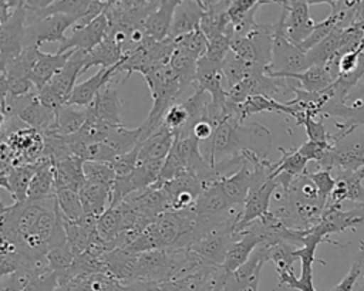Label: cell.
Instances as JSON below:
<instances>
[{"label": "cell", "mask_w": 364, "mask_h": 291, "mask_svg": "<svg viewBox=\"0 0 364 291\" xmlns=\"http://www.w3.org/2000/svg\"><path fill=\"white\" fill-rule=\"evenodd\" d=\"M142 77L148 84L154 104L148 118L141 125V142L148 139L162 126L166 111L175 105V99L182 94V91H185L178 75L169 64L151 67L142 74Z\"/></svg>", "instance_id": "cell-1"}, {"label": "cell", "mask_w": 364, "mask_h": 291, "mask_svg": "<svg viewBox=\"0 0 364 291\" xmlns=\"http://www.w3.org/2000/svg\"><path fill=\"white\" fill-rule=\"evenodd\" d=\"M284 17L286 13L282 9L280 16L274 26L273 35V51H272V64L267 70L270 77H282L286 74H297L310 68V61L307 54L303 53L297 45L290 43L284 34Z\"/></svg>", "instance_id": "cell-2"}, {"label": "cell", "mask_w": 364, "mask_h": 291, "mask_svg": "<svg viewBox=\"0 0 364 291\" xmlns=\"http://www.w3.org/2000/svg\"><path fill=\"white\" fill-rule=\"evenodd\" d=\"M87 53L74 51L67 64L53 77V79L38 91V99L48 108L58 111L64 106L77 85V78L84 74Z\"/></svg>", "instance_id": "cell-3"}, {"label": "cell", "mask_w": 364, "mask_h": 291, "mask_svg": "<svg viewBox=\"0 0 364 291\" xmlns=\"http://www.w3.org/2000/svg\"><path fill=\"white\" fill-rule=\"evenodd\" d=\"M350 135H331V148L317 163L323 170L357 172L364 168V136L353 138Z\"/></svg>", "instance_id": "cell-4"}, {"label": "cell", "mask_w": 364, "mask_h": 291, "mask_svg": "<svg viewBox=\"0 0 364 291\" xmlns=\"http://www.w3.org/2000/svg\"><path fill=\"white\" fill-rule=\"evenodd\" d=\"M364 224V204H358L355 209L344 210L341 206H327L323 212L321 220L317 226L310 229V231L323 237L326 243L346 247L348 244H341L330 238V234L343 233L347 229H357Z\"/></svg>", "instance_id": "cell-5"}, {"label": "cell", "mask_w": 364, "mask_h": 291, "mask_svg": "<svg viewBox=\"0 0 364 291\" xmlns=\"http://www.w3.org/2000/svg\"><path fill=\"white\" fill-rule=\"evenodd\" d=\"M27 30V9L23 0L10 16V18L0 24V67L17 58L24 50Z\"/></svg>", "instance_id": "cell-6"}, {"label": "cell", "mask_w": 364, "mask_h": 291, "mask_svg": "<svg viewBox=\"0 0 364 291\" xmlns=\"http://www.w3.org/2000/svg\"><path fill=\"white\" fill-rule=\"evenodd\" d=\"M284 10V34L290 43L300 45L316 27V21L310 16V3L306 0L276 1Z\"/></svg>", "instance_id": "cell-7"}, {"label": "cell", "mask_w": 364, "mask_h": 291, "mask_svg": "<svg viewBox=\"0 0 364 291\" xmlns=\"http://www.w3.org/2000/svg\"><path fill=\"white\" fill-rule=\"evenodd\" d=\"M77 21L65 14H53L37 23L27 26L24 45H40L43 43H58L63 44L67 37L65 31L73 28Z\"/></svg>", "instance_id": "cell-8"}, {"label": "cell", "mask_w": 364, "mask_h": 291, "mask_svg": "<svg viewBox=\"0 0 364 291\" xmlns=\"http://www.w3.org/2000/svg\"><path fill=\"white\" fill-rule=\"evenodd\" d=\"M161 185L168 194L169 210L172 212L192 209L205 187L202 180L192 173H183L175 179L161 182Z\"/></svg>", "instance_id": "cell-9"}, {"label": "cell", "mask_w": 364, "mask_h": 291, "mask_svg": "<svg viewBox=\"0 0 364 291\" xmlns=\"http://www.w3.org/2000/svg\"><path fill=\"white\" fill-rule=\"evenodd\" d=\"M280 187L276 179H269L266 183L252 186L247 199L243 204V213L240 221L236 226V233H242L250 223L262 219L270 212V202L276 190Z\"/></svg>", "instance_id": "cell-10"}, {"label": "cell", "mask_w": 364, "mask_h": 291, "mask_svg": "<svg viewBox=\"0 0 364 291\" xmlns=\"http://www.w3.org/2000/svg\"><path fill=\"white\" fill-rule=\"evenodd\" d=\"M321 116L340 118L341 121H334V126L337 128L336 135H350L360 126H364V97L347 104L328 101L321 111Z\"/></svg>", "instance_id": "cell-11"}, {"label": "cell", "mask_w": 364, "mask_h": 291, "mask_svg": "<svg viewBox=\"0 0 364 291\" xmlns=\"http://www.w3.org/2000/svg\"><path fill=\"white\" fill-rule=\"evenodd\" d=\"M107 33H108V17L105 13H102L88 26L81 28H74L73 34L67 37V40L63 44H60L57 53H67L71 50L90 53L104 41Z\"/></svg>", "instance_id": "cell-12"}, {"label": "cell", "mask_w": 364, "mask_h": 291, "mask_svg": "<svg viewBox=\"0 0 364 291\" xmlns=\"http://www.w3.org/2000/svg\"><path fill=\"white\" fill-rule=\"evenodd\" d=\"M63 216V214H61ZM67 241L75 257L88 251L95 243L101 240L97 230V219L84 216L78 220H68L63 217Z\"/></svg>", "instance_id": "cell-13"}, {"label": "cell", "mask_w": 364, "mask_h": 291, "mask_svg": "<svg viewBox=\"0 0 364 291\" xmlns=\"http://www.w3.org/2000/svg\"><path fill=\"white\" fill-rule=\"evenodd\" d=\"M119 67H121V62L111 68H100L92 77L77 84L67 104L81 106V108H88L95 99V97L98 95V92L119 74Z\"/></svg>", "instance_id": "cell-14"}, {"label": "cell", "mask_w": 364, "mask_h": 291, "mask_svg": "<svg viewBox=\"0 0 364 291\" xmlns=\"http://www.w3.org/2000/svg\"><path fill=\"white\" fill-rule=\"evenodd\" d=\"M125 200L131 203L141 216L149 220H154L169 210V199L161 182H156L142 192L131 194Z\"/></svg>", "instance_id": "cell-15"}, {"label": "cell", "mask_w": 364, "mask_h": 291, "mask_svg": "<svg viewBox=\"0 0 364 291\" xmlns=\"http://www.w3.org/2000/svg\"><path fill=\"white\" fill-rule=\"evenodd\" d=\"M121 98L118 95V88L114 81L108 82L95 97L92 104L88 106V114L95 119L108 125H122L121 112Z\"/></svg>", "instance_id": "cell-16"}, {"label": "cell", "mask_w": 364, "mask_h": 291, "mask_svg": "<svg viewBox=\"0 0 364 291\" xmlns=\"http://www.w3.org/2000/svg\"><path fill=\"white\" fill-rule=\"evenodd\" d=\"M336 187L328 199L327 206H341L344 202H355L364 204V186L363 179L357 172L336 173Z\"/></svg>", "instance_id": "cell-17"}, {"label": "cell", "mask_w": 364, "mask_h": 291, "mask_svg": "<svg viewBox=\"0 0 364 291\" xmlns=\"http://www.w3.org/2000/svg\"><path fill=\"white\" fill-rule=\"evenodd\" d=\"M203 17V9L199 0H183L179 1L171 26L169 37L176 40L182 35H186L199 28L200 20Z\"/></svg>", "instance_id": "cell-18"}, {"label": "cell", "mask_w": 364, "mask_h": 291, "mask_svg": "<svg viewBox=\"0 0 364 291\" xmlns=\"http://www.w3.org/2000/svg\"><path fill=\"white\" fill-rule=\"evenodd\" d=\"M178 0H161L156 1L155 7L151 10L146 21L145 31L155 41H164L169 38L171 26L173 20V13L178 6Z\"/></svg>", "instance_id": "cell-19"}, {"label": "cell", "mask_w": 364, "mask_h": 291, "mask_svg": "<svg viewBox=\"0 0 364 291\" xmlns=\"http://www.w3.org/2000/svg\"><path fill=\"white\" fill-rule=\"evenodd\" d=\"M74 51L75 50H71L67 53L50 54V53H43L40 50L37 55V61L30 74V79L33 81L37 92L41 88H44L53 79V77L67 64V61L71 58Z\"/></svg>", "instance_id": "cell-20"}, {"label": "cell", "mask_w": 364, "mask_h": 291, "mask_svg": "<svg viewBox=\"0 0 364 291\" xmlns=\"http://www.w3.org/2000/svg\"><path fill=\"white\" fill-rule=\"evenodd\" d=\"M37 166L36 175L31 179L27 192V200L43 202L55 196V177L54 165L46 155L34 163Z\"/></svg>", "instance_id": "cell-21"}, {"label": "cell", "mask_w": 364, "mask_h": 291, "mask_svg": "<svg viewBox=\"0 0 364 291\" xmlns=\"http://www.w3.org/2000/svg\"><path fill=\"white\" fill-rule=\"evenodd\" d=\"M36 165H20L11 168L10 170L0 172V186L10 193L14 203L27 200L28 186L36 175Z\"/></svg>", "instance_id": "cell-22"}, {"label": "cell", "mask_w": 364, "mask_h": 291, "mask_svg": "<svg viewBox=\"0 0 364 291\" xmlns=\"http://www.w3.org/2000/svg\"><path fill=\"white\" fill-rule=\"evenodd\" d=\"M253 179H255L253 166L249 162H245L242 165V168L237 172H235L233 175L220 179L222 189L232 206H243L245 204L247 194L252 189Z\"/></svg>", "instance_id": "cell-23"}, {"label": "cell", "mask_w": 364, "mask_h": 291, "mask_svg": "<svg viewBox=\"0 0 364 291\" xmlns=\"http://www.w3.org/2000/svg\"><path fill=\"white\" fill-rule=\"evenodd\" d=\"M173 142H175L173 133L162 123V126L156 132H154L148 139L139 143L138 163L152 162V160H165L172 149Z\"/></svg>", "instance_id": "cell-24"}, {"label": "cell", "mask_w": 364, "mask_h": 291, "mask_svg": "<svg viewBox=\"0 0 364 291\" xmlns=\"http://www.w3.org/2000/svg\"><path fill=\"white\" fill-rule=\"evenodd\" d=\"M54 165V177H55V190L57 189H71L80 192L85 183L84 177V160L71 156L64 160L55 162Z\"/></svg>", "instance_id": "cell-25"}, {"label": "cell", "mask_w": 364, "mask_h": 291, "mask_svg": "<svg viewBox=\"0 0 364 291\" xmlns=\"http://www.w3.org/2000/svg\"><path fill=\"white\" fill-rule=\"evenodd\" d=\"M259 244V237L252 230L246 229L242 233H239V237L232 243V246L228 250L226 260L223 263L226 271L232 274L235 270L243 265Z\"/></svg>", "instance_id": "cell-26"}, {"label": "cell", "mask_w": 364, "mask_h": 291, "mask_svg": "<svg viewBox=\"0 0 364 291\" xmlns=\"http://www.w3.org/2000/svg\"><path fill=\"white\" fill-rule=\"evenodd\" d=\"M84 214L98 219L109 206L111 187L85 182L78 192Z\"/></svg>", "instance_id": "cell-27"}, {"label": "cell", "mask_w": 364, "mask_h": 291, "mask_svg": "<svg viewBox=\"0 0 364 291\" xmlns=\"http://www.w3.org/2000/svg\"><path fill=\"white\" fill-rule=\"evenodd\" d=\"M276 78H291L299 82L300 89L307 92H321L334 84V77L331 75L327 65H311L303 72L286 74Z\"/></svg>", "instance_id": "cell-28"}, {"label": "cell", "mask_w": 364, "mask_h": 291, "mask_svg": "<svg viewBox=\"0 0 364 291\" xmlns=\"http://www.w3.org/2000/svg\"><path fill=\"white\" fill-rule=\"evenodd\" d=\"M57 111L46 106L40 99L38 95L20 112L17 116L23 123H26L30 128H34L40 131L41 133L48 132L53 129L55 123Z\"/></svg>", "instance_id": "cell-29"}, {"label": "cell", "mask_w": 364, "mask_h": 291, "mask_svg": "<svg viewBox=\"0 0 364 291\" xmlns=\"http://www.w3.org/2000/svg\"><path fill=\"white\" fill-rule=\"evenodd\" d=\"M124 60V51L119 44H117L112 38L107 37L101 44H98L94 50L87 53L84 72L91 67L111 68L119 64Z\"/></svg>", "instance_id": "cell-30"}, {"label": "cell", "mask_w": 364, "mask_h": 291, "mask_svg": "<svg viewBox=\"0 0 364 291\" xmlns=\"http://www.w3.org/2000/svg\"><path fill=\"white\" fill-rule=\"evenodd\" d=\"M88 118V108H81L75 105H68L65 104L57 111L55 116V123L51 131L48 132H55L58 135L64 136H71L77 133L84 123L87 122Z\"/></svg>", "instance_id": "cell-31"}, {"label": "cell", "mask_w": 364, "mask_h": 291, "mask_svg": "<svg viewBox=\"0 0 364 291\" xmlns=\"http://www.w3.org/2000/svg\"><path fill=\"white\" fill-rule=\"evenodd\" d=\"M97 230L104 241L114 243L125 231V217L121 206L108 207L97 219Z\"/></svg>", "instance_id": "cell-32"}, {"label": "cell", "mask_w": 364, "mask_h": 291, "mask_svg": "<svg viewBox=\"0 0 364 291\" xmlns=\"http://www.w3.org/2000/svg\"><path fill=\"white\" fill-rule=\"evenodd\" d=\"M260 112L283 114V115H289L293 118L296 115V111L291 106H289L286 102H279L273 98H267L263 95H253L246 102H243L240 105V115H242L243 122L247 116L260 114Z\"/></svg>", "instance_id": "cell-33"}, {"label": "cell", "mask_w": 364, "mask_h": 291, "mask_svg": "<svg viewBox=\"0 0 364 291\" xmlns=\"http://www.w3.org/2000/svg\"><path fill=\"white\" fill-rule=\"evenodd\" d=\"M164 248H176L182 234V219L179 212L168 210L158 216L155 220Z\"/></svg>", "instance_id": "cell-34"}, {"label": "cell", "mask_w": 364, "mask_h": 291, "mask_svg": "<svg viewBox=\"0 0 364 291\" xmlns=\"http://www.w3.org/2000/svg\"><path fill=\"white\" fill-rule=\"evenodd\" d=\"M141 133H142L141 126L127 128L124 125H115V126H111L104 142L108 143L111 148H114L118 155H121L135 149L141 143Z\"/></svg>", "instance_id": "cell-35"}, {"label": "cell", "mask_w": 364, "mask_h": 291, "mask_svg": "<svg viewBox=\"0 0 364 291\" xmlns=\"http://www.w3.org/2000/svg\"><path fill=\"white\" fill-rule=\"evenodd\" d=\"M279 150L282 152V158L277 162H274V170L270 176L272 179L280 173H284L293 179L307 173L309 160L303 155H300L297 149L279 148Z\"/></svg>", "instance_id": "cell-36"}, {"label": "cell", "mask_w": 364, "mask_h": 291, "mask_svg": "<svg viewBox=\"0 0 364 291\" xmlns=\"http://www.w3.org/2000/svg\"><path fill=\"white\" fill-rule=\"evenodd\" d=\"M344 28H336L330 35H327L321 43H318L314 48L307 51V58L310 65H326L334 57H337L340 50L341 34Z\"/></svg>", "instance_id": "cell-37"}, {"label": "cell", "mask_w": 364, "mask_h": 291, "mask_svg": "<svg viewBox=\"0 0 364 291\" xmlns=\"http://www.w3.org/2000/svg\"><path fill=\"white\" fill-rule=\"evenodd\" d=\"M171 68L178 75L183 89H186L189 85H192L196 79V71H198V60L185 53L183 50L175 47V51L169 60Z\"/></svg>", "instance_id": "cell-38"}, {"label": "cell", "mask_w": 364, "mask_h": 291, "mask_svg": "<svg viewBox=\"0 0 364 291\" xmlns=\"http://www.w3.org/2000/svg\"><path fill=\"white\" fill-rule=\"evenodd\" d=\"M222 71H223L228 91H229L232 87L242 82L245 78H247L252 74L253 62H247V61L239 58L235 53L229 51V54L226 55V58L222 64Z\"/></svg>", "instance_id": "cell-39"}, {"label": "cell", "mask_w": 364, "mask_h": 291, "mask_svg": "<svg viewBox=\"0 0 364 291\" xmlns=\"http://www.w3.org/2000/svg\"><path fill=\"white\" fill-rule=\"evenodd\" d=\"M47 260H48V264H50L51 270L57 274L58 284H60L65 278L70 268L73 267L75 256H74V253H73V250H71V247L67 241L64 244H60V246H55V247L50 248L47 251Z\"/></svg>", "instance_id": "cell-40"}, {"label": "cell", "mask_w": 364, "mask_h": 291, "mask_svg": "<svg viewBox=\"0 0 364 291\" xmlns=\"http://www.w3.org/2000/svg\"><path fill=\"white\" fill-rule=\"evenodd\" d=\"M55 199L64 219L78 220L85 216L78 192L71 189H57Z\"/></svg>", "instance_id": "cell-41"}, {"label": "cell", "mask_w": 364, "mask_h": 291, "mask_svg": "<svg viewBox=\"0 0 364 291\" xmlns=\"http://www.w3.org/2000/svg\"><path fill=\"white\" fill-rule=\"evenodd\" d=\"M84 177L85 182L94 183V185H102L112 189V185L117 179V175L114 169L108 163L102 162H94V160H85L84 166Z\"/></svg>", "instance_id": "cell-42"}, {"label": "cell", "mask_w": 364, "mask_h": 291, "mask_svg": "<svg viewBox=\"0 0 364 291\" xmlns=\"http://www.w3.org/2000/svg\"><path fill=\"white\" fill-rule=\"evenodd\" d=\"M269 261L276 264V271H293V264L299 260L297 247L289 243H280L267 247Z\"/></svg>", "instance_id": "cell-43"}, {"label": "cell", "mask_w": 364, "mask_h": 291, "mask_svg": "<svg viewBox=\"0 0 364 291\" xmlns=\"http://www.w3.org/2000/svg\"><path fill=\"white\" fill-rule=\"evenodd\" d=\"M229 24L230 20L226 11H206L203 13L199 28L202 30L208 41H210L212 38L225 34Z\"/></svg>", "instance_id": "cell-44"}, {"label": "cell", "mask_w": 364, "mask_h": 291, "mask_svg": "<svg viewBox=\"0 0 364 291\" xmlns=\"http://www.w3.org/2000/svg\"><path fill=\"white\" fill-rule=\"evenodd\" d=\"M175 44H176L178 48L183 50L185 53H188L193 58L200 60L208 51L209 41L205 37V34L202 33V30L198 28V30H195V31H192L186 35H182V37L176 38Z\"/></svg>", "instance_id": "cell-45"}, {"label": "cell", "mask_w": 364, "mask_h": 291, "mask_svg": "<svg viewBox=\"0 0 364 291\" xmlns=\"http://www.w3.org/2000/svg\"><path fill=\"white\" fill-rule=\"evenodd\" d=\"M188 123H189V112L183 105V102L172 105L164 116V125L173 133L175 139L183 136L188 128Z\"/></svg>", "instance_id": "cell-46"}, {"label": "cell", "mask_w": 364, "mask_h": 291, "mask_svg": "<svg viewBox=\"0 0 364 291\" xmlns=\"http://www.w3.org/2000/svg\"><path fill=\"white\" fill-rule=\"evenodd\" d=\"M294 121H296V125L304 126V131H306V135H307L309 141H317V142L331 141V135L327 132V129L323 123V118L316 119L310 115L299 112L294 116Z\"/></svg>", "instance_id": "cell-47"}, {"label": "cell", "mask_w": 364, "mask_h": 291, "mask_svg": "<svg viewBox=\"0 0 364 291\" xmlns=\"http://www.w3.org/2000/svg\"><path fill=\"white\" fill-rule=\"evenodd\" d=\"M310 179L314 182L317 190H318V197H320V203L327 207L328 199L336 187V177L333 176V173L330 170H323L318 169L316 172L309 173Z\"/></svg>", "instance_id": "cell-48"}, {"label": "cell", "mask_w": 364, "mask_h": 291, "mask_svg": "<svg viewBox=\"0 0 364 291\" xmlns=\"http://www.w3.org/2000/svg\"><path fill=\"white\" fill-rule=\"evenodd\" d=\"M138 155H139V145H138L135 149H132V150H129V152H127V153L118 155V156H117L111 163H108V165L114 169L117 177H119V176H127V175H129L131 172H134L135 168L138 166Z\"/></svg>", "instance_id": "cell-49"}, {"label": "cell", "mask_w": 364, "mask_h": 291, "mask_svg": "<svg viewBox=\"0 0 364 291\" xmlns=\"http://www.w3.org/2000/svg\"><path fill=\"white\" fill-rule=\"evenodd\" d=\"M230 41H232V38L226 34L212 38L208 44V51H206L205 57L213 62L223 64L226 55L230 51Z\"/></svg>", "instance_id": "cell-50"}, {"label": "cell", "mask_w": 364, "mask_h": 291, "mask_svg": "<svg viewBox=\"0 0 364 291\" xmlns=\"http://www.w3.org/2000/svg\"><path fill=\"white\" fill-rule=\"evenodd\" d=\"M60 288L58 277L54 271L33 275L24 291H57Z\"/></svg>", "instance_id": "cell-51"}, {"label": "cell", "mask_w": 364, "mask_h": 291, "mask_svg": "<svg viewBox=\"0 0 364 291\" xmlns=\"http://www.w3.org/2000/svg\"><path fill=\"white\" fill-rule=\"evenodd\" d=\"M331 148V141L328 142H317V141H306L304 143H301L297 150L300 152V155H303L309 162L314 160L316 163H318L326 153L330 150Z\"/></svg>", "instance_id": "cell-52"}, {"label": "cell", "mask_w": 364, "mask_h": 291, "mask_svg": "<svg viewBox=\"0 0 364 291\" xmlns=\"http://www.w3.org/2000/svg\"><path fill=\"white\" fill-rule=\"evenodd\" d=\"M257 0H230V4L228 7V17L230 20V24L235 26L240 23L246 14L256 6Z\"/></svg>", "instance_id": "cell-53"}, {"label": "cell", "mask_w": 364, "mask_h": 291, "mask_svg": "<svg viewBox=\"0 0 364 291\" xmlns=\"http://www.w3.org/2000/svg\"><path fill=\"white\" fill-rule=\"evenodd\" d=\"M363 271H364V265L358 260H354L347 274L338 281V284H336V287L331 291H353Z\"/></svg>", "instance_id": "cell-54"}, {"label": "cell", "mask_w": 364, "mask_h": 291, "mask_svg": "<svg viewBox=\"0 0 364 291\" xmlns=\"http://www.w3.org/2000/svg\"><path fill=\"white\" fill-rule=\"evenodd\" d=\"M230 51L235 53L239 58L247 61V62H255L256 54H255V47L252 40L246 37H237L232 38L230 41Z\"/></svg>", "instance_id": "cell-55"}, {"label": "cell", "mask_w": 364, "mask_h": 291, "mask_svg": "<svg viewBox=\"0 0 364 291\" xmlns=\"http://www.w3.org/2000/svg\"><path fill=\"white\" fill-rule=\"evenodd\" d=\"M213 133H215V126L209 121V118H205V119L196 122L192 129V136H195L200 145L209 142L212 139Z\"/></svg>", "instance_id": "cell-56"}, {"label": "cell", "mask_w": 364, "mask_h": 291, "mask_svg": "<svg viewBox=\"0 0 364 291\" xmlns=\"http://www.w3.org/2000/svg\"><path fill=\"white\" fill-rule=\"evenodd\" d=\"M20 0H0V24L7 21L18 7Z\"/></svg>", "instance_id": "cell-57"}, {"label": "cell", "mask_w": 364, "mask_h": 291, "mask_svg": "<svg viewBox=\"0 0 364 291\" xmlns=\"http://www.w3.org/2000/svg\"><path fill=\"white\" fill-rule=\"evenodd\" d=\"M355 260H358L364 265V240H360L358 243V253L355 256Z\"/></svg>", "instance_id": "cell-58"}, {"label": "cell", "mask_w": 364, "mask_h": 291, "mask_svg": "<svg viewBox=\"0 0 364 291\" xmlns=\"http://www.w3.org/2000/svg\"><path fill=\"white\" fill-rule=\"evenodd\" d=\"M353 291H364V271H363V274H361L360 280L357 281V284H355Z\"/></svg>", "instance_id": "cell-59"}, {"label": "cell", "mask_w": 364, "mask_h": 291, "mask_svg": "<svg viewBox=\"0 0 364 291\" xmlns=\"http://www.w3.org/2000/svg\"><path fill=\"white\" fill-rule=\"evenodd\" d=\"M357 173H358V175H360V177L364 180V168H361L360 170H357Z\"/></svg>", "instance_id": "cell-60"}]
</instances>
